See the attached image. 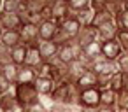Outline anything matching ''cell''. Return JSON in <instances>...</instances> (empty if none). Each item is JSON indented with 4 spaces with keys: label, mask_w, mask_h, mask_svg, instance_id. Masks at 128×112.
<instances>
[{
    "label": "cell",
    "mask_w": 128,
    "mask_h": 112,
    "mask_svg": "<svg viewBox=\"0 0 128 112\" xmlns=\"http://www.w3.org/2000/svg\"><path fill=\"white\" fill-rule=\"evenodd\" d=\"M14 95H16L18 103H21L26 109H32L37 103H40V96H39L34 84H16L14 86Z\"/></svg>",
    "instance_id": "1"
},
{
    "label": "cell",
    "mask_w": 128,
    "mask_h": 112,
    "mask_svg": "<svg viewBox=\"0 0 128 112\" xmlns=\"http://www.w3.org/2000/svg\"><path fill=\"white\" fill-rule=\"evenodd\" d=\"M90 70L95 72L96 75H114V74L119 72L118 70V63L116 61H110V60H105L104 56H98L93 61V65H91Z\"/></svg>",
    "instance_id": "2"
},
{
    "label": "cell",
    "mask_w": 128,
    "mask_h": 112,
    "mask_svg": "<svg viewBox=\"0 0 128 112\" xmlns=\"http://www.w3.org/2000/svg\"><path fill=\"white\" fill-rule=\"evenodd\" d=\"M79 107L81 109H98L100 107V89L79 91Z\"/></svg>",
    "instance_id": "3"
},
{
    "label": "cell",
    "mask_w": 128,
    "mask_h": 112,
    "mask_svg": "<svg viewBox=\"0 0 128 112\" xmlns=\"http://www.w3.org/2000/svg\"><path fill=\"white\" fill-rule=\"evenodd\" d=\"M0 26L4 32H20L23 26V19L20 14H11V12H0Z\"/></svg>",
    "instance_id": "4"
},
{
    "label": "cell",
    "mask_w": 128,
    "mask_h": 112,
    "mask_svg": "<svg viewBox=\"0 0 128 112\" xmlns=\"http://www.w3.org/2000/svg\"><path fill=\"white\" fill-rule=\"evenodd\" d=\"M118 33H119V30H118L116 23L110 21V23H105V25L96 28V40L102 42V44L104 42H110V40H116Z\"/></svg>",
    "instance_id": "5"
},
{
    "label": "cell",
    "mask_w": 128,
    "mask_h": 112,
    "mask_svg": "<svg viewBox=\"0 0 128 112\" xmlns=\"http://www.w3.org/2000/svg\"><path fill=\"white\" fill-rule=\"evenodd\" d=\"M21 42L25 46H34V44H39V26L37 25H30V23H23L21 30Z\"/></svg>",
    "instance_id": "6"
},
{
    "label": "cell",
    "mask_w": 128,
    "mask_h": 112,
    "mask_svg": "<svg viewBox=\"0 0 128 112\" xmlns=\"http://www.w3.org/2000/svg\"><path fill=\"white\" fill-rule=\"evenodd\" d=\"M60 28V23L49 19V21H42L39 25V40L40 42H48V40H53L56 32Z\"/></svg>",
    "instance_id": "7"
},
{
    "label": "cell",
    "mask_w": 128,
    "mask_h": 112,
    "mask_svg": "<svg viewBox=\"0 0 128 112\" xmlns=\"http://www.w3.org/2000/svg\"><path fill=\"white\" fill-rule=\"evenodd\" d=\"M86 72H88L86 65L81 63L79 60H76V61H72L70 65H67V79H65V81L70 82V84H76Z\"/></svg>",
    "instance_id": "8"
},
{
    "label": "cell",
    "mask_w": 128,
    "mask_h": 112,
    "mask_svg": "<svg viewBox=\"0 0 128 112\" xmlns=\"http://www.w3.org/2000/svg\"><path fill=\"white\" fill-rule=\"evenodd\" d=\"M51 16H53V21H56V23H62L67 16H70L67 0H54V2H51Z\"/></svg>",
    "instance_id": "9"
},
{
    "label": "cell",
    "mask_w": 128,
    "mask_h": 112,
    "mask_svg": "<svg viewBox=\"0 0 128 112\" xmlns=\"http://www.w3.org/2000/svg\"><path fill=\"white\" fill-rule=\"evenodd\" d=\"M81 23H79V19L74 16V14H70V16H67L62 23H60V30H63L70 39H76L77 37V33L81 32Z\"/></svg>",
    "instance_id": "10"
},
{
    "label": "cell",
    "mask_w": 128,
    "mask_h": 112,
    "mask_svg": "<svg viewBox=\"0 0 128 112\" xmlns=\"http://www.w3.org/2000/svg\"><path fill=\"white\" fill-rule=\"evenodd\" d=\"M34 86H35V89H37L40 98H49L53 89H54V86H56V82L53 79H49V77H37Z\"/></svg>",
    "instance_id": "11"
},
{
    "label": "cell",
    "mask_w": 128,
    "mask_h": 112,
    "mask_svg": "<svg viewBox=\"0 0 128 112\" xmlns=\"http://www.w3.org/2000/svg\"><path fill=\"white\" fill-rule=\"evenodd\" d=\"M39 51H40V56L44 61H53L56 56H58V51H60V46L53 40H48V42H39Z\"/></svg>",
    "instance_id": "12"
},
{
    "label": "cell",
    "mask_w": 128,
    "mask_h": 112,
    "mask_svg": "<svg viewBox=\"0 0 128 112\" xmlns=\"http://www.w3.org/2000/svg\"><path fill=\"white\" fill-rule=\"evenodd\" d=\"M79 91H86V89H95V88H98V75L95 74V72H91V70H88L76 84H74Z\"/></svg>",
    "instance_id": "13"
},
{
    "label": "cell",
    "mask_w": 128,
    "mask_h": 112,
    "mask_svg": "<svg viewBox=\"0 0 128 112\" xmlns=\"http://www.w3.org/2000/svg\"><path fill=\"white\" fill-rule=\"evenodd\" d=\"M123 54L118 40H110V42H104L102 44V56L105 60H110V61H118V58Z\"/></svg>",
    "instance_id": "14"
},
{
    "label": "cell",
    "mask_w": 128,
    "mask_h": 112,
    "mask_svg": "<svg viewBox=\"0 0 128 112\" xmlns=\"http://www.w3.org/2000/svg\"><path fill=\"white\" fill-rule=\"evenodd\" d=\"M74 40H76L81 47H86L88 44H91V42L96 40V28H93V26H82L81 32L77 33V37H76Z\"/></svg>",
    "instance_id": "15"
},
{
    "label": "cell",
    "mask_w": 128,
    "mask_h": 112,
    "mask_svg": "<svg viewBox=\"0 0 128 112\" xmlns=\"http://www.w3.org/2000/svg\"><path fill=\"white\" fill-rule=\"evenodd\" d=\"M44 60L40 56V51H39V44H34V46H28V51H26V60H25V67H30V68H37L39 65H42Z\"/></svg>",
    "instance_id": "16"
},
{
    "label": "cell",
    "mask_w": 128,
    "mask_h": 112,
    "mask_svg": "<svg viewBox=\"0 0 128 112\" xmlns=\"http://www.w3.org/2000/svg\"><path fill=\"white\" fill-rule=\"evenodd\" d=\"M20 70H21V67H18V65H14V63H11V65H7V67L2 68V77H4V81H6L11 88H14V86L18 84Z\"/></svg>",
    "instance_id": "17"
},
{
    "label": "cell",
    "mask_w": 128,
    "mask_h": 112,
    "mask_svg": "<svg viewBox=\"0 0 128 112\" xmlns=\"http://www.w3.org/2000/svg\"><path fill=\"white\" fill-rule=\"evenodd\" d=\"M26 51H28V46H25V44H20V46L12 47L11 49V60H12V63L18 65V67H23L25 60H26Z\"/></svg>",
    "instance_id": "18"
},
{
    "label": "cell",
    "mask_w": 128,
    "mask_h": 112,
    "mask_svg": "<svg viewBox=\"0 0 128 112\" xmlns=\"http://www.w3.org/2000/svg\"><path fill=\"white\" fill-rule=\"evenodd\" d=\"M100 107L118 109V93H114L112 89H102L100 91Z\"/></svg>",
    "instance_id": "19"
},
{
    "label": "cell",
    "mask_w": 128,
    "mask_h": 112,
    "mask_svg": "<svg viewBox=\"0 0 128 112\" xmlns=\"http://www.w3.org/2000/svg\"><path fill=\"white\" fill-rule=\"evenodd\" d=\"M37 81V72L30 67H21L20 70V79H18V84H35Z\"/></svg>",
    "instance_id": "20"
},
{
    "label": "cell",
    "mask_w": 128,
    "mask_h": 112,
    "mask_svg": "<svg viewBox=\"0 0 128 112\" xmlns=\"http://www.w3.org/2000/svg\"><path fill=\"white\" fill-rule=\"evenodd\" d=\"M72 42V40H70ZM60 61H63L65 65H70L72 61H76V54L72 51V46L70 44H65V46H60V51H58V56H56Z\"/></svg>",
    "instance_id": "21"
},
{
    "label": "cell",
    "mask_w": 128,
    "mask_h": 112,
    "mask_svg": "<svg viewBox=\"0 0 128 112\" xmlns=\"http://www.w3.org/2000/svg\"><path fill=\"white\" fill-rule=\"evenodd\" d=\"M2 42H4L9 49H12V47L23 44V42H21V33H20V32H4Z\"/></svg>",
    "instance_id": "22"
},
{
    "label": "cell",
    "mask_w": 128,
    "mask_h": 112,
    "mask_svg": "<svg viewBox=\"0 0 128 112\" xmlns=\"http://www.w3.org/2000/svg\"><path fill=\"white\" fill-rule=\"evenodd\" d=\"M68 2V11L70 14H79L82 11H88L91 9L90 7V0H67Z\"/></svg>",
    "instance_id": "23"
},
{
    "label": "cell",
    "mask_w": 128,
    "mask_h": 112,
    "mask_svg": "<svg viewBox=\"0 0 128 112\" xmlns=\"http://www.w3.org/2000/svg\"><path fill=\"white\" fill-rule=\"evenodd\" d=\"M16 103H18V100H16V95H14V88L9 89V91H6L2 96H0V105H2L6 110H9V109L14 107Z\"/></svg>",
    "instance_id": "24"
},
{
    "label": "cell",
    "mask_w": 128,
    "mask_h": 112,
    "mask_svg": "<svg viewBox=\"0 0 128 112\" xmlns=\"http://www.w3.org/2000/svg\"><path fill=\"white\" fill-rule=\"evenodd\" d=\"M114 23L119 32H128V11L123 9L118 16H114Z\"/></svg>",
    "instance_id": "25"
},
{
    "label": "cell",
    "mask_w": 128,
    "mask_h": 112,
    "mask_svg": "<svg viewBox=\"0 0 128 112\" xmlns=\"http://www.w3.org/2000/svg\"><path fill=\"white\" fill-rule=\"evenodd\" d=\"M21 0H2V11L11 14H20Z\"/></svg>",
    "instance_id": "26"
},
{
    "label": "cell",
    "mask_w": 128,
    "mask_h": 112,
    "mask_svg": "<svg viewBox=\"0 0 128 112\" xmlns=\"http://www.w3.org/2000/svg\"><path fill=\"white\" fill-rule=\"evenodd\" d=\"M123 9H124V2H123V0H107V12L112 18L118 16Z\"/></svg>",
    "instance_id": "27"
},
{
    "label": "cell",
    "mask_w": 128,
    "mask_h": 112,
    "mask_svg": "<svg viewBox=\"0 0 128 112\" xmlns=\"http://www.w3.org/2000/svg\"><path fill=\"white\" fill-rule=\"evenodd\" d=\"M110 21H114V18L105 11V12H96L95 16H93V28H98V26H102V25H105V23H110Z\"/></svg>",
    "instance_id": "28"
},
{
    "label": "cell",
    "mask_w": 128,
    "mask_h": 112,
    "mask_svg": "<svg viewBox=\"0 0 128 112\" xmlns=\"http://www.w3.org/2000/svg\"><path fill=\"white\" fill-rule=\"evenodd\" d=\"M74 16L79 19L81 26H91V25H93V16H95V12H93L91 9H88V11H82V12L74 14Z\"/></svg>",
    "instance_id": "29"
},
{
    "label": "cell",
    "mask_w": 128,
    "mask_h": 112,
    "mask_svg": "<svg viewBox=\"0 0 128 112\" xmlns=\"http://www.w3.org/2000/svg\"><path fill=\"white\" fill-rule=\"evenodd\" d=\"M109 89H112L114 93H121L123 89H124V81H123V74H114L112 77H110V88Z\"/></svg>",
    "instance_id": "30"
},
{
    "label": "cell",
    "mask_w": 128,
    "mask_h": 112,
    "mask_svg": "<svg viewBox=\"0 0 128 112\" xmlns=\"http://www.w3.org/2000/svg\"><path fill=\"white\" fill-rule=\"evenodd\" d=\"M35 72H37V77H49V79H51L53 67H51V63H49V61H44L42 65H39V67L35 68Z\"/></svg>",
    "instance_id": "31"
},
{
    "label": "cell",
    "mask_w": 128,
    "mask_h": 112,
    "mask_svg": "<svg viewBox=\"0 0 128 112\" xmlns=\"http://www.w3.org/2000/svg\"><path fill=\"white\" fill-rule=\"evenodd\" d=\"M90 7L95 14L96 12H105L107 11V0H90Z\"/></svg>",
    "instance_id": "32"
},
{
    "label": "cell",
    "mask_w": 128,
    "mask_h": 112,
    "mask_svg": "<svg viewBox=\"0 0 128 112\" xmlns=\"http://www.w3.org/2000/svg\"><path fill=\"white\" fill-rule=\"evenodd\" d=\"M118 70H119V74H123V75H128V54H121L119 58H118Z\"/></svg>",
    "instance_id": "33"
},
{
    "label": "cell",
    "mask_w": 128,
    "mask_h": 112,
    "mask_svg": "<svg viewBox=\"0 0 128 112\" xmlns=\"http://www.w3.org/2000/svg\"><path fill=\"white\" fill-rule=\"evenodd\" d=\"M116 40H118L121 51H123L124 54H128V32H119L118 37H116Z\"/></svg>",
    "instance_id": "34"
},
{
    "label": "cell",
    "mask_w": 128,
    "mask_h": 112,
    "mask_svg": "<svg viewBox=\"0 0 128 112\" xmlns=\"http://www.w3.org/2000/svg\"><path fill=\"white\" fill-rule=\"evenodd\" d=\"M118 109H128V89L118 93Z\"/></svg>",
    "instance_id": "35"
},
{
    "label": "cell",
    "mask_w": 128,
    "mask_h": 112,
    "mask_svg": "<svg viewBox=\"0 0 128 112\" xmlns=\"http://www.w3.org/2000/svg\"><path fill=\"white\" fill-rule=\"evenodd\" d=\"M110 77L112 75H98V89H109L110 88Z\"/></svg>",
    "instance_id": "36"
},
{
    "label": "cell",
    "mask_w": 128,
    "mask_h": 112,
    "mask_svg": "<svg viewBox=\"0 0 128 112\" xmlns=\"http://www.w3.org/2000/svg\"><path fill=\"white\" fill-rule=\"evenodd\" d=\"M6 112H28V109L26 107H23L21 103H16L14 107H11L9 110H6Z\"/></svg>",
    "instance_id": "37"
},
{
    "label": "cell",
    "mask_w": 128,
    "mask_h": 112,
    "mask_svg": "<svg viewBox=\"0 0 128 112\" xmlns=\"http://www.w3.org/2000/svg\"><path fill=\"white\" fill-rule=\"evenodd\" d=\"M9 53H11V49H9L2 40H0V56H6V54H9Z\"/></svg>",
    "instance_id": "38"
},
{
    "label": "cell",
    "mask_w": 128,
    "mask_h": 112,
    "mask_svg": "<svg viewBox=\"0 0 128 112\" xmlns=\"http://www.w3.org/2000/svg\"><path fill=\"white\" fill-rule=\"evenodd\" d=\"M96 112H118V109H112V107H98Z\"/></svg>",
    "instance_id": "39"
},
{
    "label": "cell",
    "mask_w": 128,
    "mask_h": 112,
    "mask_svg": "<svg viewBox=\"0 0 128 112\" xmlns=\"http://www.w3.org/2000/svg\"><path fill=\"white\" fill-rule=\"evenodd\" d=\"M81 112H96V109H81Z\"/></svg>",
    "instance_id": "40"
},
{
    "label": "cell",
    "mask_w": 128,
    "mask_h": 112,
    "mask_svg": "<svg viewBox=\"0 0 128 112\" xmlns=\"http://www.w3.org/2000/svg\"><path fill=\"white\" fill-rule=\"evenodd\" d=\"M2 35H4V28L0 26V40H2Z\"/></svg>",
    "instance_id": "41"
},
{
    "label": "cell",
    "mask_w": 128,
    "mask_h": 112,
    "mask_svg": "<svg viewBox=\"0 0 128 112\" xmlns=\"http://www.w3.org/2000/svg\"><path fill=\"white\" fill-rule=\"evenodd\" d=\"M118 112H128V109H118Z\"/></svg>",
    "instance_id": "42"
},
{
    "label": "cell",
    "mask_w": 128,
    "mask_h": 112,
    "mask_svg": "<svg viewBox=\"0 0 128 112\" xmlns=\"http://www.w3.org/2000/svg\"><path fill=\"white\" fill-rule=\"evenodd\" d=\"M124 9L128 11V0H124Z\"/></svg>",
    "instance_id": "43"
},
{
    "label": "cell",
    "mask_w": 128,
    "mask_h": 112,
    "mask_svg": "<svg viewBox=\"0 0 128 112\" xmlns=\"http://www.w3.org/2000/svg\"><path fill=\"white\" fill-rule=\"evenodd\" d=\"M4 93H6V91H4V89H2V86H0V96H2V95H4Z\"/></svg>",
    "instance_id": "44"
},
{
    "label": "cell",
    "mask_w": 128,
    "mask_h": 112,
    "mask_svg": "<svg viewBox=\"0 0 128 112\" xmlns=\"http://www.w3.org/2000/svg\"><path fill=\"white\" fill-rule=\"evenodd\" d=\"M0 112H6V109H4L2 105H0Z\"/></svg>",
    "instance_id": "45"
},
{
    "label": "cell",
    "mask_w": 128,
    "mask_h": 112,
    "mask_svg": "<svg viewBox=\"0 0 128 112\" xmlns=\"http://www.w3.org/2000/svg\"><path fill=\"white\" fill-rule=\"evenodd\" d=\"M0 12H2V0H0Z\"/></svg>",
    "instance_id": "46"
}]
</instances>
